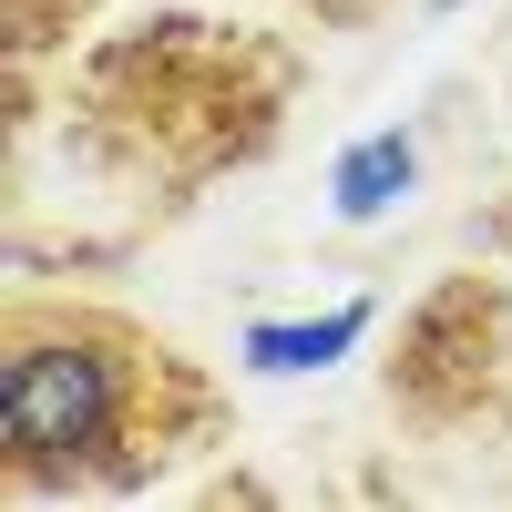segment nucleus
<instances>
[{
    "instance_id": "39448f33",
    "label": "nucleus",
    "mask_w": 512,
    "mask_h": 512,
    "mask_svg": "<svg viewBox=\"0 0 512 512\" xmlns=\"http://www.w3.org/2000/svg\"><path fill=\"white\" fill-rule=\"evenodd\" d=\"M410 175H420V144L400 134V123L359 134L349 154L328 164V205H338V226H379V216H390V205L410 195Z\"/></svg>"
},
{
    "instance_id": "0eeeda50",
    "label": "nucleus",
    "mask_w": 512,
    "mask_h": 512,
    "mask_svg": "<svg viewBox=\"0 0 512 512\" xmlns=\"http://www.w3.org/2000/svg\"><path fill=\"white\" fill-rule=\"evenodd\" d=\"M287 11L308 21V31H328V41H359V31H379V21H390L400 0H287Z\"/></svg>"
},
{
    "instance_id": "f257e3e1",
    "label": "nucleus",
    "mask_w": 512,
    "mask_h": 512,
    "mask_svg": "<svg viewBox=\"0 0 512 512\" xmlns=\"http://www.w3.org/2000/svg\"><path fill=\"white\" fill-rule=\"evenodd\" d=\"M226 431V379L154 318L62 287L0 297V492L11 502H134Z\"/></svg>"
},
{
    "instance_id": "423d86ee",
    "label": "nucleus",
    "mask_w": 512,
    "mask_h": 512,
    "mask_svg": "<svg viewBox=\"0 0 512 512\" xmlns=\"http://www.w3.org/2000/svg\"><path fill=\"white\" fill-rule=\"evenodd\" d=\"M0 11H11V72H41V52H62L93 21V0H0Z\"/></svg>"
},
{
    "instance_id": "f03ea898",
    "label": "nucleus",
    "mask_w": 512,
    "mask_h": 512,
    "mask_svg": "<svg viewBox=\"0 0 512 512\" xmlns=\"http://www.w3.org/2000/svg\"><path fill=\"white\" fill-rule=\"evenodd\" d=\"M297 82H308V62L256 21L154 11L82 52V72L62 82V134L82 175H103L154 216H185L205 185L277 154Z\"/></svg>"
},
{
    "instance_id": "7ed1b4c3",
    "label": "nucleus",
    "mask_w": 512,
    "mask_h": 512,
    "mask_svg": "<svg viewBox=\"0 0 512 512\" xmlns=\"http://www.w3.org/2000/svg\"><path fill=\"white\" fill-rule=\"evenodd\" d=\"M379 390H390V420H410L431 441L502 431L512 420V277H482V267L441 277L400 318V349L379 369Z\"/></svg>"
},
{
    "instance_id": "6e6552de",
    "label": "nucleus",
    "mask_w": 512,
    "mask_h": 512,
    "mask_svg": "<svg viewBox=\"0 0 512 512\" xmlns=\"http://www.w3.org/2000/svg\"><path fill=\"white\" fill-rule=\"evenodd\" d=\"M472 246H492V256H512V195H492L482 216H472Z\"/></svg>"
},
{
    "instance_id": "20e7f679",
    "label": "nucleus",
    "mask_w": 512,
    "mask_h": 512,
    "mask_svg": "<svg viewBox=\"0 0 512 512\" xmlns=\"http://www.w3.org/2000/svg\"><path fill=\"white\" fill-rule=\"evenodd\" d=\"M369 328H379V297H349V308H328V318H256L236 338V369H256V379H308V369H338Z\"/></svg>"
}]
</instances>
